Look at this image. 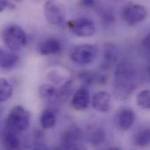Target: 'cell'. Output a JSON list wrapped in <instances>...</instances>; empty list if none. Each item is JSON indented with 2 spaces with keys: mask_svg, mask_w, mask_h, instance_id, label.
Returning <instances> with one entry per match:
<instances>
[{
  "mask_svg": "<svg viewBox=\"0 0 150 150\" xmlns=\"http://www.w3.org/2000/svg\"><path fill=\"white\" fill-rule=\"evenodd\" d=\"M141 82V77L136 67L130 62L119 63L115 71L113 92L117 99L129 98Z\"/></svg>",
  "mask_w": 150,
  "mask_h": 150,
  "instance_id": "1",
  "label": "cell"
},
{
  "mask_svg": "<svg viewBox=\"0 0 150 150\" xmlns=\"http://www.w3.org/2000/svg\"><path fill=\"white\" fill-rule=\"evenodd\" d=\"M31 115L23 106L18 105L13 108L8 115L6 127L17 134L25 132L29 127Z\"/></svg>",
  "mask_w": 150,
  "mask_h": 150,
  "instance_id": "2",
  "label": "cell"
},
{
  "mask_svg": "<svg viewBox=\"0 0 150 150\" xmlns=\"http://www.w3.org/2000/svg\"><path fill=\"white\" fill-rule=\"evenodd\" d=\"M5 45L11 51L16 52L23 48L27 43V36L20 26L11 24L6 26L2 32Z\"/></svg>",
  "mask_w": 150,
  "mask_h": 150,
  "instance_id": "3",
  "label": "cell"
},
{
  "mask_svg": "<svg viewBox=\"0 0 150 150\" xmlns=\"http://www.w3.org/2000/svg\"><path fill=\"white\" fill-rule=\"evenodd\" d=\"M83 133L76 126H71L61 136L60 146L63 150H79L83 148Z\"/></svg>",
  "mask_w": 150,
  "mask_h": 150,
  "instance_id": "4",
  "label": "cell"
},
{
  "mask_svg": "<svg viewBox=\"0 0 150 150\" xmlns=\"http://www.w3.org/2000/svg\"><path fill=\"white\" fill-rule=\"evenodd\" d=\"M98 50L92 45L85 44L75 47L70 52L73 62L79 65H86L93 62L96 58Z\"/></svg>",
  "mask_w": 150,
  "mask_h": 150,
  "instance_id": "5",
  "label": "cell"
},
{
  "mask_svg": "<svg viewBox=\"0 0 150 150\" xmlns=\"http://www.w3.org/2000/svg\"><path fill=\"white\" fill-rule=\"evenodd\" d=\"M44 14L51 24L59 25L64 21L66 9L64 5L57 0H47L44 6Z\"/></svg>",
  "mask_w": 150,
  "mask_h": 150,
  "instance_id": "6",
  "label": "cell"
},
{
  "mask_svg": "<svg viewBox=\"0 0 150 150\" xmlns=\"http://www.w3.org/2000/svg\"><path fill=\"white\" fill-rule=\"evenodd\" d=\"M147 15L146 8L138 4L126 5L122 11V16L125 22L130 26H134L142 23Z\"/></svg>",
  "mask_w": 150,
  "mask_h": 150,
  "instance_id": "7",
  "label": "cell"
},
{
  "mask_svg": "<svg viewBox=\"0 0 150 150\" xmlns=\"http://www.w3.org/2000/svg\"><path fill=\"white\" fill-rule=\"evenodd\" d=\"M70 29L76 36L89 37L95 32V26L92 20L85 17L76 18L68 23Z\"/></svg>",
  "mask_w": 150,
  "mask_h": 150,
  "instance_id": "8",
  "label": "cell"
},
{
  "mask_svg": "<svg viewBox=\"0 0 150 150\" xmlns=\"http://www.w3.org/2000/svg\"><path fill=\"white\" fill-rule=\"evenodd\" d=\"M92 105L98 112H109L111 109V96L105 91L97 92L92 98Z\"/></svg>",
  "mask_w": 150,
  "mask_h": 150,
  "instance_id": "9",
  "label": "cell"
},
{
  "mask_svg": "<svg viewBox=\"0 0 150 150\" xmlns=\"http://www.w3.org/2000/svg\"><path fill=\"white\" fill-rule=\"evenodd\" d=\"M90 103L89 92L85 87L78 89L74 94L71 99V105L76 110L86 109Z\"/></svg>",
  "mask_w": 150,
  "mask_h": 150,
  "instance_id": "10",
  "label": "cell"
},
{
  "mask_svg": "<svg viewBox=\"0 0 150 150\" xmlns=\"http://www.w3.org/2000/svg\"><path fill=\"white\" fill-rule=\"evenodd\" d=\"M135 112L131 109L122 110L117 116V123L119 128L123 131L130 130L136 121Z\"/></svg>",
  "mask_w": 150,
  "mask_h": 150,
  "instance_id": "11",
  "label": "cell"
},
{
  "mask_svg": "<svg viewBox=\"0 0 150 150\" xmlns=\"http://www.w3.org/2000/svg\"><path fill=\"white\" fill-rule=\"evenodd\" d=\"M119 59V53L117 48L113 45H107L103 53L102 67L103 69L112 67Z\"/></svg>",
  "mask_w": 150,
  "mask_h": 150,
  "instance_id": "12",
  "label": "cell"
},
{
  "mask_svg": "<svg viewBox=\"0 0 150 150\" xmlns=\"http://www.w3.org/2000/svg\"><path fill=\"white\" fill-rule=\"evenodd\" d=\"M2 143L6 150H18L21 146L20 140L17 134L6 127L1 133Z\"/></svg>",
  "mask_w": 150,
  "mask_h": 150,
  "instance_id": "13",
  "label": "cell"
},
{
  "mask_svg": "<svg viewBox=\"0 0 150 150\" xmlns=\"http://www.w3.org/2000/svg\"><path fill=\"white\" fill-rule=\"evenodd\" d=\"M62 49L60 42L54 38L44 40L39 46V52L43 56H49L59 53Z\"/></svg>",
  "mask_w": 150,
  "mask_h": 150,
  "instance_id": "14",
  "label": "cell"
},
{
  "mask_svg": "<svg viewBox=\"0 0 150 150\" xmlns=\"http://www.w3.org/2000/svg\"><path fill=\"white\" fill-rule=\"evenodd\" d=\"M39 93L41 98L46 102L54 103L59 102V89L52 85L48 84L41 85L39 88Z\"/></svg>",
  "mask_w": 150,
  "mask_h": 150,
  "instance_id": "15",
  "label": "cell"
},
{
  "mask_svg": "<svg viewBox=\"0 0 150 150\" xmlns=\"http://www.w3.org/2000/svg\"><path fill=\"white\" fill-rule=\"evenodd\" d=\"M18 61V57L13 51L10 52L1 49L0 51L1 67L4 69H9L13 67Z\"/></svg>",
  "mask_w": 150,
  "mask_h": 150,
  "instance_id": "16",
  "label": "cell"
},
{
  "mask_svg": "<svg viewBox=\"0 0 150 150\" xmlns=\"http://www.w3.org/2000/svg\"><path fill=\"white\" fill-rule=\"evenodd\" d=\"M79 78L85 83L91 85L93 83L105 84L107 82L106 75L91 71H83L79 74Z\"/></svg>",
  "mask_w": 150,
  "mask_h": 150,
  "instance_id": "17",
  "label": "cell"
},
{
  "mask_svg": "<svg viewBox=\"0 0 150 150\" xmlns=\"http://www.w3.org/2000/svg\"><path fill=\"white\" fill-rule=\"evenodd\" d=\"M107 134L105 130L101 127L95 128L89 136V140L93 147H99L106 141Z\"/></svg>",
  "mask_w": 150,
  "mask_h": 150,
  "instance_id": "18",
  "label": "cell"
},
{
  "mask_svg": "<svg viewBox=\"0 0 150 150\" xmlns=\"http://www.w3.org/2000/svg\"><path fill=\"white\" fill-rule=\"evenodd\" d=\"M57 120V116L56 113L52 109L45 110L40 116V125L42 127L46 130L53 128Z\"/></svg>",
  "mask_w": 150,
  "mask_h": 150,
  "instance_id": "19",
  "label": "cell"
},
{
  "mask_svg": "<svg viewBox=\"0 0 150 150\" xmlns=\"http://www.w3.org/2000/svg\"><path fill=\"white\" fill-rule=\"evenodd\" d=\"M134 144L139 147H146L150 145V127L143 128L137 132L133 138Z\"/></svg>",
  "mask_w": 150,
  "mask_h": 150,
  "instance_id": "20",
  "label": "cell"
},
{
  "mask_svg": "<svg viewBox=\"0 0 150 150\" xmlns=\"http://www.w3.org/2000/svg\"><path fill=\"white\" fill-rule=\"evenodd\" d=\"M13 88L11 84L5 78H1L0 80V101L4 102L12 95Z\"/></svg>",
  "mask_w": 150,
  "mask_h": 150,
  "instance_id": "21",
  "label": "cell"
},
{
  "mask_svg": "<svg viewBox=\"0 0 150 150\" xmlns=\"http://www.w3.org/2000/svg\"><path fill=\"white\" fill-rule=\"evenodd\" d=\"M137 105L145 110L150 109V90L144 89L139 93L136 98Z\"/></svg>",
  "mask_w": 150,
  "mask_h": 150,
  "instance_id": "22",
  "label": "cell"
},
{
  "mask_svg": "<svg viewBox=\"0 0 150 150\" xmlns=\"http://www.w3.org/2000/svg\"><path fill=\"white\" fill-rule=\"evenodd\" d=\"M73 90V83L71 81L67 82L62 88L59 89V102H64L70 96Z\"/></svg>",
  "mask_w": 150,
  "mask_h": 150,
  "instance_id": "23",
  "label": "cell"
},
{
  "mask_svg": "<svg viewBox=\"0 0 150 150\" xmlns=\"http://www.w3.org/2000/svg\"><path fill=\"white\" fill-rule=\"evenodd\" d=\"M141 48L143 55L150 66V33L145 35L142 39Z\"/></svg>",
  "mask_w": 150,
  "mask_h": 150,
  "instance_id": "24",
  "label": "cell"
},
{
  "mask_svg": "<svg viewBox=\"0 0 150 150\" xmlns=\"http://www.w3.org/2000/svg\"><path fill=\"white\" fill-rule=\"evenodd\" d=\"M101 18L103 22V23L105 25H110L114 22L115 17L113 12L110 11H105L102 12L101 15Z\"/></svg>",
  "mask_w": 150,
  "mask_h": 150,
  "instance_id": "25",
  "label": "cell"
},
{
  "mask_svg": "<svg viewBox=\"0 0 150 150\" xmlns=\"http://www.w3.org/2000/svg\"><path fill=\"white\" fill-rule=\"evenodd\" d=\"M95 4V0H81L80 5L82 6L89 8L94 5Z\"/></svg>",
  "mask_w": 150,
  "mask_h": 150,
  "instance_id": "26",
  "label": "cell"
},
{
  "mask_svg": "<svg viewBox=\"0 0 150 150\" xmlns=\"http://www.w3.org/2000/svg\"><path fill=\"white\" fill-rule=\"evenodd\" d=\"M9 5V2H8V0H1V1H0L1 11H2L3 10H4Z\"/></svg>",
  "mask_w": 150,
  "mask_h": 150,
  "instance_id": "27",
  "label": "cell"
},
{
  "mask_svg": "<svg viewBox=\"0 0 150 150\" xmlns=\"http://www.w3.org/2000/svg\"><path fill=\"white\" fill-rule=\"evenodd\" d=\"M148 73H149V78H150V66H149V68H148Z\"/></svg>",
  "mask_w": 150,
  "mask_h": 150,
  "instance_id": "28",
  "label": "cell"
}]
</instances>
